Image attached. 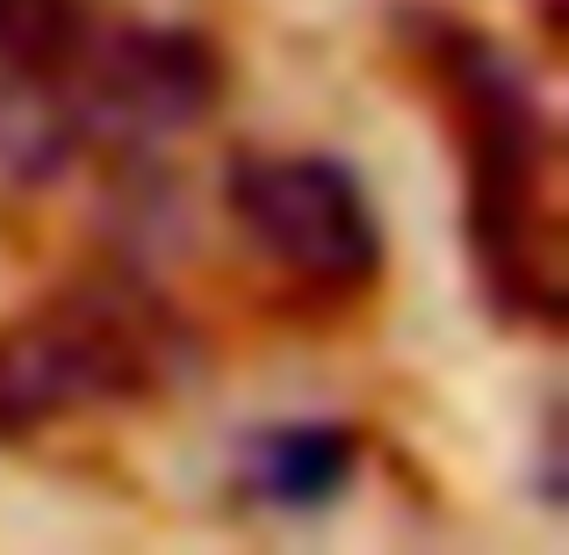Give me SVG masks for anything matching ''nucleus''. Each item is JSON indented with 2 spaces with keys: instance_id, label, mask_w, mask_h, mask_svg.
Masks as SVG:
<instances>
[{
  "instance_id": "obj_1",
  "label": "nucleus",
  "mask_w": 569,
  "mask_h": 555,
  "mask_svg": "<svg viewBox=\"0 0 569 555\" xmlns=\"http://www.w3.org/2000/svg\"><path fill=\"white\" fill-rule=\"evenodd\" d=\"M217 95L209 37L80 0L58 37L0 66V181L58 188L94 167H144L202 130Z\"/></svg>"
},
{
  "instance_id": "obj_2",
  "label": "nucleus",
  "mask_w": 569,
  "mask_h": 555,
  "mask_svg": "<svg viewBox=\"0 0 569 555\" xmlns=\"http://www.w3.org/2000/svg\"><path fill=\"white\" fill-rule=\"evenodd\" d=\"M418 58L432 72L469 174V246L490 304L512 325H562V138L533 72L483 37L476 22L432 14L418 29Z\"/></svg>"
},
{
  "instance_id": "obj_3",
  "label": "nucleus",
  "mask_w": 569,
  "mask_h": 555,
  "mask_svg": "<svg viewBox=\"0 0 569 555\" xmlns=\"http://www.w3.org/2000/svg\"><path fill=\"white\" fill-rule=\"evenodd\" d=\"M194 368L188 318L138 275H87L0 325V440L167 397Z\"/></svg>"
},
{
  "instance_id": "obj_4",
  "label": "nucleus",
  "mask_w": 569,
  "mask_h": 555,
  "mask_svg": "<svg viewBox=\"0 0 569 555\" xmlns=\"http://www.w3.org/2000/svg\"><path fill=\"white\" fill-rule=\"evenodd\" d=\"M231 224L303 296H368L382 275V224L361 174L332 152H246L223 174Z\"/></svg>"
},
{
  "instance_id": "obj_5",
  "label": "nucleus",
  "mask_w": 569,
  "mask_h": 555,
  "mask_svg": "<svg viewBox=\"0 0 569 555\" xmlns=\"http://www.w3.org/2000/svg\"><path fill=\"white\" fill-rule=\"evenodd\" d=\"M361 469V433L332 426V418H296V426H267L238 447V484L274 513H318Z\"/></svg>"
},
{
  "instance_id": "obj_6",
  "label": "nucleus",
  "mask_w": 569,
  "mask_h": 555,
  "mask_svg": "<svg viewBox=\"0 0 569 555\" xmlns=\"http://www.w3.org/2000/svg\"><path fill=\"white\" fill-rule=\"evenodd\" d=\"M72 14H80V0H0V66L29 58L43 37L66 29Z\"/></svg>"
}]
</instances>
